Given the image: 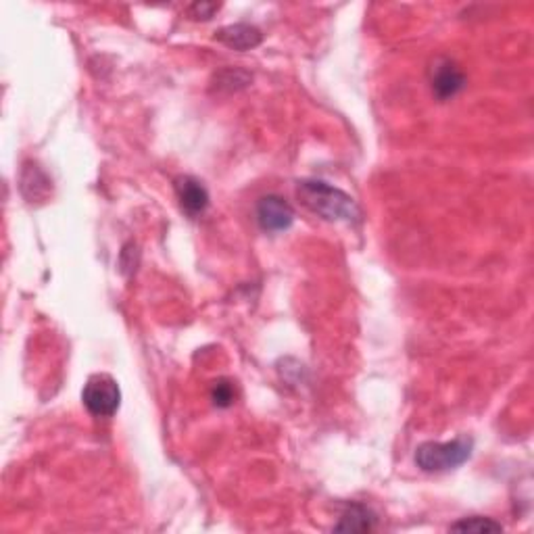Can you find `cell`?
Instances as JSON below:
<instances>
[{
  "label": "cell",
  "instance_id": "cell-1",
  "mask_svg": "<svg viewBox=\"0 0 534 534\" xmlns=\"http://www.w3.org/2000/svg\"><path fill=\"white\" fill-rule=\"evenodd\" d=\"M297 196L305 207L327 222H355L361 217L358 203L340 188L322 180H303L297 184Z\"/></svg>",
  "mask_w": 534,
  "mask_h": 534
},
{
  "label": "cell",
  "instance_id": "cell-2",
  "mask_svg": "<svg viewBox=\"0 0 534 534\" xmlns=\"http://www.w3.org/2000/svg\"><path fill=\"white\" fill-rule=\"evenodd\" d=\"M474 451V440L459 437L448 443H424L416 451V464L424 472H447L466 464Z\"/></svg>",
  "mask_w": 534,
  "mask_h": 534
},
{
  "label": "cell",
  "instance_id": "cell-3",
  "mask_svg": "<svg viewBox=\"0 0 534 534\" xmlns=\"http://www.w3.org/2000/svg\"><path fill=\"white\" fill-rule=\"evenodd\" d=\"M82 401L86 409L96 418L116 416L121 403V390L117 380L109 374L90 376L82 390Z\"/></svg>",
  "mask_w": 534,
  "mask_h": 534
},
{
  "label": "cell",
  "instance_id": "cell-4",
  "mask_svg": "<svg viewBox=\"0 0 534 534\" xmlns=\"http://www.w3.org/2000/svg\"><path fill=\"white\" fill-rule=\"evenodd\" d=\"M257 222L266 232H284L295 222V209L287 198L267 195L257 203Z\"/></svg>",
  "mask_w": 534,
  "mask_h": 534
},
{
  "label": "cell",
  "instance_id": "cell-5",
  "mask_svg": "<svg viewBox=\"0 0 534 534\" xmlns=\"http://www.w3.org/2000/svg\"><path fill=\"white\" fill-rule=\"evenodd\" d=\"M176 195L180 201V207L188 213L190 217L203 216L205 209L209 207V192L192 176H180L176 180Z\"/></svg>",
  "mask_w": 534,
  "mask_h": 534
},
{
  "label": "cell",
  "instance_id": "cell-6",
  "mask_svg": "<svg viewBox=\"0 0 534 534\" xmlns=\"http://www.w3.org/2000/svg\"><path fill=\"white\" fill-rule=\"evenodd\" d=\"M466 88V76L453 61H440L432 71V92L440 101L458 96Z\"/></svg>",
  "mask_w": 534,
  "mask_h": 534
},
{
  "label": "cell",
  "instance_id": "cell-7",
  "mask_svg": "<svg viewBox=\"0 0 534 534\" xmlns=\"http://www.w3.org/2000/svg\"><path fill=\"white\" fill-rule=\"evenodd\" d=\"M216 38L222 42L224 46L232 48V51H251V48L259 46L263 40V34L259 27L248 24H234L226 25L217 32Z\"/></svg>",
  "mask_w": 534,
  "mask_h": 534
},
{
  "label": "cell",
  "instance_id": "cell-8",
  "mask_svg": "<svg viewBox=\"0 0 534 534\" xmlns=\"http://www.w3.org/2000/svg\"><path fill=\"white\" fill-rule=\"evenodd\" d=\"M376 529V516L369 511L366 505H351L340 518V524L337 526L338 532H369Z\"/></svg>",
  "mask_w": 534,
  "mask_h": 534
},
{
  "label": "cell",
  "instance_id": "cell-9",
  "mask_svg": "<svg viewBox=\"0 0 534 534\" xmlns=\"http://www.w3.org/2000/svg\"><path fill=\"white\" fill-rule=\"evenodd\" d=\"M451 530L453 532H501L503 526L493 522V519H489V518L474 516V518H466V519H461V522L453 524Z\"/></svg>",
  "mask_w": 534,
  "mask_h": 534
},
{
  "label": "cell",
  "instance_id": "cell-10",
  "mask_svg": "<svg viewBox=\"0 0 534 534\" xmlns=\"http://www.w3.org/2000/svg\"><path fill=\"white\" fill-rule=\"evenodd\" d=\"M211 398H213V403L217 405V408H230V405L234 403V398H237V393H234V384L227 382V380H217L216 384H213Z\"/></svg>",
  "mask_w": 534,
  "mask_h": 534
},
{
  "label": "cell",
  "instance_id": "cell-11",
  "mask_svg": "<svg viewBox=\"0 0 534 534\" xmlns=\"http://www.w3.org/2000/svg\"><path fill=\"white\" fill-rule=\"evenodd\" d=\"M216 11H219V5H216V3H195L188 9V15L192 19L207 21V19L213 17V13H216Z\"/></svg>",
  "mask_w": 534,
  "mask_h": 534
}]
</instances>
